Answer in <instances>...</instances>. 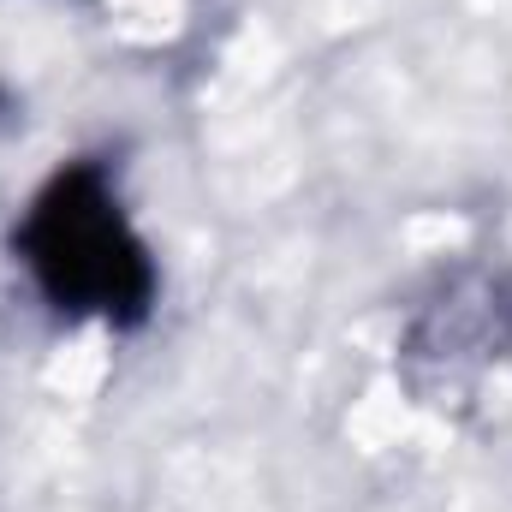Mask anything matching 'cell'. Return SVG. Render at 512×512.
<instances>
[{"label":"cell","instance_id":"cell-1","mask_svg":"<svg viewBox=\"0 0 512 512\" xmlns=\"http://www.w3.org/2000/svg\"><path fill=\"white\" fill-rule=\"evenodd\" d=\"M18 262L66 316L137 322L155 298L149 245L137 239L102 161H72L36 191L18 221Z\"/></svg>","mask_w":512,"mask_h":512}]
</instances>
